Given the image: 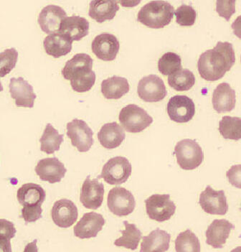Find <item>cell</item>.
<instances>
[{"label": "cell", "mask_w": 241, "mask_h": 252, "mask_svg": "<svg viewBox=\"0 0 241 252\" xmlns=\"http://www.w3.org/2000/svg\"><path fill=\"white\" fill-rule=\"evenodd\" d=\"M177 23L181 26H192L195 24L197 12L191 5L182 4L175 12Z\"/></svg>", "instance_id": "obj_36"}, {"label": "cell", "mask_w": 241, "mask_h": 252, "mask_svg": "<svg viewBox=\"0 0 241 252\" xmlns=\"http://www.w3.org/2000/svg\"><path fill=\"white\" fill-rule=\"evenodd\" d=\"M45 190L43 187L35 183H26L20 188L17 192V198L22 206L40 205L45 200Z\"/></svg>", "instance_id": "obj_27"}, {"label": "cell", "mask_w": 241, "mask_h": 252, "mask_svg": "<svg viewBox=\"0 0 241 252\" xmlns=\"http://www.w3.org/2000/svg\"><path fill=\"white\" fill-rule=\"evenodd\" d=\"M104 186L97 179L88 176L81 189L80 200L88 209L96 210L101 207L104 195Z\"/></svg>", "instance_id": "obj_15"}, {"label": "cell", "mask_w": 241, "mask_h": 252, "mask_svg": "<svg viewBox=\"0 0 241 252\" xmlns=\"http://www.w3.org/2000/svg\"><path fill=\"white\" fill-rule=\"evenodd\" d=\"M175 155L178 165L185 170H195L204 159L201 147L193 139H185L178 142L175 148Z\"/></svg>", "instance_id": "obj_3"}, {"label": "cell", "mask_w": 241, "mask_h": 252, "mask_svg": "<svg viewBox=\"0 0 241 252\" xmlns=\"http://www.w3.org/2000/svg\"><path fill=\"white\" fill-rule=\"evenodd\" d=\"M137 93L139 98L146 102H159L167 95L163 80L154 74L145 76L139 81Z\"/></svg>", "instance_id": "obj_9"}, {"label": "cell", "mask_w": 241, "mask_h": 252, "mask_svg": "<svg viewBox=\"0 0 241 252\" xmlns=\"http://www.w3.org/2000/svg\"><path fill=\"white\" fill-rule=\"evenodd\" d=\"M199 203L207 214L224 216L228 213V205L225 192L217 191L209 186L200 194Z\"/></svg>", "instance_id": "obj_11"}, {"label": "cell", "mask_w": 241, "mask_h": 252, "mask_svg": "<svg viewBox=\"0 0 241 252\" xmlns=\"http://www.w3.org/2000/svg\"><path fill=\"white\" fill-rule=\"evenodd\" d=\"M119 119L123 129L130 133L141 132L153 122L152 117L145 109L135 104L123 107L120 110Z\"/></svg>", "instance_id": "obj_4"}, {"label": "cell", "mask_w": 241, "mask_h": 252, "mask_svg": "<svg viewBox=\"0 0 241 252\" xmlns=\"http://www.w3.org/2000/svg\"><path fill=\"white\" fill-rule=\"evenodd\" d=\"M42 213L43 209L40 205L25 206L22 209V215L20 217L23 218L26 223H32L41 219Z\"/></svg>", "instance_id": "obj_40"}, {"label": "cell", "mask_w": 241, "mask_h": 252, "mask_svg": "<svg viewBox=\"0 0 241 252\" xmlns=\"http://www.w3.org/2000/svg\"><path fill=\"white\" fill-rule=\"evenodd\" d=\"M158 69L164 76H170L181 69V56L176 53L167 52L158 61Z\"/></svg>", "instance_id": "obj_34"}, {"label": "cell", "mask_w": 241, "mask_h": 252, "mask_svg": "<svg viewBox=\"0 0 241 252\" xmlns=\"http://www.w3.org/2000/svg\"><path fill=\"white\" fill-rule=\"evenodd\" d=\"M171 236L167 231L156 228L148 236H144L141 252H167L170 247Z\"/></svg>", "instance_id": "obj_25"}, {"label": "cell", "mask_w": 241, "mask_h": 252, "mask_svg": "<svg viewBox=\"0 0 241 252\" xmlns=\"http://www.w3.org/2000/svg\"><path fill=\"white\" fill-rule=\"evenodd\" d=\"M18 52L15 48H9L0 55V72L1 77H4L12 71L16 65Z\"/></svg>", "instance_id": "obj_35"}, {"label": "cell", "mask_w": 241, "mask_h": 252, "mask_svg": "<svg viewBox=\"0 0 241 252\" xmlns=\"http://www.w3.org/2000/svg\"><path fill=\"white\" fill-rule=\"evenodd\" d=\"M51 217L56 226L60 228H69L73 226L77 220V207L71 200H58L54 203L51 210Z\"/></svg>", "instance_id": "obj_14"}, {"label": "cell", "mask_w": 241, "mask_h": 252, "mask_svg": "<svg viewBox=\"0 0 241 252\" xmlns=\"http://www.w3.org/2000/svg\"><path fill=\"white\" fill-rule=\"evenodd\" d=\"M132 172L129 159L124 157H115L109 159L103 167L101 175L105 182L112 186H120L127 181Z\"/></svg>", "instance_id": "obj_5"}, {"label": "cell", "mask_w": 241, "mask_h": 252, "mask_svg": "<svg viewBox=\"0 0 241 252\" xmlns=\"http://www.w3.org/2000/svg\"></svg>", "instance_id": "obj_43"}, {"label": "cell", "mask_w": 241, "mask_h": 252, "mask_svg": "<svg viewBox=\"0 0 241 252\" xmlns=\"http://www.w3.org/2000/svg\"><path fill=\"white\" fill-rule=\"evenodd\" d=\"M117 1H91L89 4V15L98 23L113 20L120 9Z\"/></svg>", "instance_id": "obj_26"}, {"label": "cell", "mask_w": 241, "mask_h": 252, "mask_svg": "<svg viewBox=\"0 0 241 252\" xmlns=\"http://www.w3.org/2000/svg\"><path fill=\"white\" fill-rule=\"evenodd\" d=\"M235 228L233 224L225 219H216L207 229L206 243L215 249L223 248L227 239Z\"/></svg>", "instance_id": "obj_20"}, {"label": "cell", "mask_w": 241, "mask_h": 252, "mask_svg": "<svg viewBox=\"0 0 241 252\" xmlns=\"http://www.w3.org/2000/svg\"><path fill=\"white\" fill-rule=\"evenodd\" d=\"M93 59L86 53H78L65 63L62 68V76L69 81H74L93 71Z\"/></svg>", "instance_id": "obj_13"}, {"label": "cell", "mask_w": 241, "mask_h": 252, "mask_svg": "<svg viewBox=\"0 0 241 252\" xmlns=\"http://www.w3.org/2000/svg\"><path fill=\"white\" fill-rule=\"evenodd\" d=\"M145 204L148 217L158 222L170 220L176 211V206L169 194H154L145 200Z\"/></svg>", "instance_id": "obj_6"}, {"label": "cell", "mask_w": 241, "mask_h": 252, "mask_svg": "<svg viewBox=\"0 0 241 252\" xmlns=\"http://www.w3.org/2000/svg\"><path fill=\"white\" fill-rule=\"evenodd\" d=\"M226 176L233 186L241 189V165L232 166L227 172Z\"/></svg>", "instance_id": "obj_41"}, {"label": "cell", "mask_w": 241, "mask_h": 252, "mask_svg": "<svg viewBox=\"0 0 241 252\" xmlns=\"http://www.w3.org/2000/svg\"><path fill=\"white\" fill-rule=\"evenodd\" d=\"M66 129L72 145L81 153L89 151L94 143L93 131L84 120L74 119L67 124Z\"/></svg>", "instance_id": "obj_8"}, {"label": "cell", "mask_w": 241, "mask_h": 252, "mask_svg": "<svg viewBox=\"0 0 241 252\" xmlns=\"http://www.w3.org/2000/svg\"><path fill=\"white\" fill-rule=\"evenodd\" d=\"M95 82V73L93 70L91 73L86 75L84 77L70 81V85L75 92H78V93H84V92L90 91L94 85Z\"/></svg>", "instance_id": "obj_38"}, {"label": "cell", "mask_w": 241, "mask_h": 252, "mask_svg": "<svg viewBox=\"0 0 241 252\" xmlns=\"http://www.w3.org/2000/svg\"><path fill=\"white\" fill-rule=\"evenodd\" d=\"M125 137L124 129L116 122L105 124L98 133L100 144L108 150L120 147Z\"/></svg>", "instance_id": "obj_23"}, {"label": "cell", "mask_w": 241, "mask_h": 252, "mask_svg": "<svg viewBox=\"0 0 241 252\" xmlns=\"http://www.w3.org/2000/svg\"><path fill=\"white\" fill-rule=\"evenodd\" d=\"M231 28H232L234 35L241 40V15L238 17L233 22Z\"/></svg>", "instance_id": "obj_42"}, {"label": "cell", "mask_w": 241, "mask_h": 252, "mask_svg": "<svg viewBox=\"0 0 241 252\" xmlns=\"http://www.w3.org/2000/svg\"><path fill=\"white\" fill-rule=\"evenodd\" d=\"M219 131L224 139L239 140L241 139V118L225 116L219 122Z\"/></svg>", "instance_id": "obj_32"}, {"label": "cell", "mask_w": 241, "mask_h": 252, "mask_svg": "<svg viewBox=\"0 0 241 252\" xmlns=\"http://www.w3.org/2000/svg\"><path fill=\"white\" fill-rule=\"evenodd\" d=\"M129 82L126 78L114 76L101 83V92L106 99H120L129 92Z\"/></svg>", "instance_id": "obj_28"}, {"label": "cell", "mask_w": 241, "mask_h": 252, "mask_svg": "<svg viewBox=\"0 0 241 252\" xmlns=\"http://www.w3.org/2000/svg\"><path fill=\"white\" fill-rule=\"evenodd\" d=\"M175 12L168 1H151L139 11L137 20L149 28L159 29L171 23Z\"/></svg>", "instance_id": "obj_2"}, {"label": "cell", "mask_w": 241, "mask_h": 252, "mask_svg": "<svg viewBox=\"0 0 241 252\" xmlns=\"http://www.w3.org/2000/svg\"><path fill=\"white\" fill-rule=\"evenodd\" d=\"M106 220L101 214L90 212L84 214L74 227V235L79 239L96 237L102 230Z\"/></svg>", "instance_id": "obj_19"}, {"label": "cell", "mask_w": 241, "mask_h": 252, "mask_svg": "<svg viewBox=\"0 0 241 252\" xmlns=\"http://www.w3.org/2000/svg\"><path fill=\"white\" fill-rule=\"evenodd\" d=\"M168 84L178 92H185L195 85V75L188 69L181 68L168 76Z\"/></svg>", "instance_id": "obj_31"}, {"label": "cell", "mask_w": 241, "mask_h": 252, "mask_svg": "<svg viewBox=\"0 0 241 252\" xmlns=\"http://www.w3.org/2000/svg\"><path fill=\"white\" fill-rule=\"evenodd\" d=\"M89 22L78 15L67 17L62 20L59 32L68 36L73 41H79L89 32Z\"/></svg>", "instance_id": "obj_22"}, {"label": "cell", "mask_w": 241, "mask_h": 252, "mask_svg": "<svg viewBox=\"0 0 241 252\" xmlns=\"http://www.w3.org/2000/svg\"><path fill=\"white\" fill-rule=\"evenodd\" d=\"M118 38L112 34L104 33L95 36L91 43V49L95 56L104 61L115 60L120 51Z\"/></svg>", "instance_id": "obj_12"}, {"label": "cell", "mask_w": 241, "mask_h": 252, "mask_svg": "<svg viewBox=\"0 0 241 252\" xmlns=\"http://www.w3.org/2000/svg\"><path fill=\"white\" fill-rule=\"evenodd\" d=\"M73 42L68 36L60 32H55L45 37L44 48L47 54L59 59L71 51Z\"/></svg>", "instance_id": "obj_24"}, {"label": "cell", "mask_w": 241, "mask_h": 252, "mask_svg": "<svg viewBox=\"0 0 241 252\" xmlns=\"http://www.w3.org/2000/svg\"><path fill=\"white\" fill-rule=\"evenodd\" d=\"M167 113L172 121L177 123H187L195 116V104L187 96L177 95L172 96L167 104Z\"/></svg>", "instance_id": "obj_10"}, {"label": "cell", "mask_w": 241, "mask_h": 252, "mask_svg": "<svg viewBox=\"0 0 241 252\" xmlns=\"http://www.w3.org/2000/svg\"><path fill=\"white\" fill-rule=\"evenodd\" d=\"M63 142V135L60 134L51 124H48L41 138L40 139V150L48 155L54 154L60 150L61 144Z\"/></svg>", "instance_id": "obj_29"}, {"label": "cell", "mask_w": 241, "mask_h": 252, "mask_svg": "<svg viewBox=\"0 0 241 252\" xmlns=\"http://www.w3.org/2000/svg\"><path fill=\"white\" fill-rule=\"evenodd\" d=\"M16 229L12 222L1 219V252H11L10 240L15 237Z\"/></svg>", "instance_id": "obj_37"}, {"label": "cell", "mask_w": 241, "mask_h": 252, "mask_svg": "<svg viewBox=\"0 0 241 252\" xmlns=\"http://www.w3.org/2000/svg\"><path fill=\"white\" fill-rule=\"evenodd\" d=\"M35 173L42 181L53 184L60 182L67 173V169L64 164L55 157L39 161L35 167Z\"/></svg>", "instance_id": "obj_16"}, {"label": "cell", "mask_w": 241, "mask_h": 252, "mask_svg": "<svg viewBox=\"0 0 241 252\" xmlns=\"http://www.w3.org/2000/svg\"><path fill=\"white\" fill-rule=\"evenodd\" d=\"M107 206L114 215L126 217L135 209V198L133 194L124 188H114L108 195Z\"/></svg>", "instance_id": "obj_7"}, {"label": "cell", "mask_w": 241, "mask_h": 252, "mask_svg": "<svg viewBox=\"0 0 241 252\" xmlns=\"http://www.w3.org/2000/svg\"><path fill=\"white\" fill-rule=\"evenodd\" d=\"M175 250L178 252H200V241L191 230H186L177 237L175 240Z\"/></svg>", "instance_id": "obj_33"}, {"label": "cell", "mask_w": 241, "mask_h": 252, "mask_svg": "<svg viewBox=\"0 0 241 252\" xmlns=\"http://www.w3.org/2000/svg\"><path fill=\"white\" fill-rule=\"evenodd\" d=\"M216 11L220 17H223L227 21H229L231 16L236 12V1H216Z\"/></svg>", "instance_id": "obj_39"}, {"label": "cell", "mask_w": 241, "mask_h": 252, "mask_svg": "<svg viewBox=\"0 0 241 252\" xmlns=\"http://www.w3.org/2000/svg\"><path fill=\"white\" fill-rule=\"evenodd\" d=\"M235 62L236 55L232 44L218 42L212 49L202 53L199 58V73L206 81H217L231 69Z\"/></svg>", "instance_id": "obj_1"}, {"label": "cell", "mask_w": 241, "mask_h": 252, "mask_svg": "<svg viewBox=\"0 0 241 252\" xmlns=\"http://www.w3.org/2000/svg\"><path fill=\"white\" fill-rule=\"evenodd\" d=\"M9 92L18 107L32 108L36 94L33 87L23 77L12 78L9 82Z\"/></svg>", "instance_id": "obj_17"}, {"label": "cell", "mask_w": 241, "mask_h": 252, "mask_svg": "<svg viewBox=\"0 0 241 252\" xmlns=\"http://www.w3.org/2000/svg\"></svg>", "instance_id": "obj_44"}, {"label": "cell", "mask_w": 241, "mask_h": 252, "mask_svg": "<svg viewBox=\"0 0 241 252\" xmlns=\"http://www.w3.org/2000/svg\"><path fill=\"white\" fill-rule=\"evenodd\" d=\"M67 14L60 6L49 4L45 6L39 14L37 22L43 32L48 34L59 32L62 20Z\"/></svg>", "instance_id": "obj_18"}, {"label": "cell", "mask_w": 241, "mask_h": 252, "mask_svg": "<svg viewBox=\"0 0 241 252\" xmlns=\"http://www.w3.org/2000/svg\"><path fill=\"white\" fill-rule=\"evenodd\" d=\"M125 230L120 231L122 236L114 242L117 247H123L131 250H136L139 246V242L142 238V233L136 226L135 224L129 223L124 220L123 222Z\"/></svg>", "instance_id": "obj_30"}, {"label": "cell", "mask_w": 241, "mask_h": 252, "mask_svg": "<svg viewBox=\"0 0 241 252\" xmlns=\"http://www.w3.org/2000/svg\"><path fill=\"white\" fill-rule=\"evenodd\" d=\"M212 103L217 113L231 112L236 106V92L230 84L222 83L214 90Z\"/></svg>", "instance_id": "obj_21"}]
</instances>
